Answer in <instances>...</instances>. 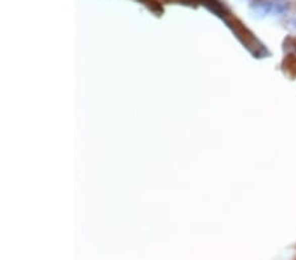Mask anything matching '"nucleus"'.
<instances>
[{"instance_id": "obj_1", "label": "nucleus", "mask_w": 296, "mask_h": 260, "mask_svg": "<svg viewBox=\"0 0 296 260\" xmlns=\"http://www.w3.org/2000/svg\"><path fill=\"white\" fill-rule=\"evenodd\" d=\"M250 6H252V10L260 16H265L273 12V2H269V0H254Z\"/></svg>"}, {"instance_id": "obj_2", "label": "nucleus", "mask_w": 296, "mask_h": 260, "mask_svg": "<svg viewBox=\"0 0 296 260\" xmlns=\"http://www.w3.org/2000/svg\"><path fill=\"white\" fill-rule=\"evenodd\" d=\"M291 25H292L293 29L296 30V17H295V19H292V20H291Z\"/></svg>"}]
</instances>
